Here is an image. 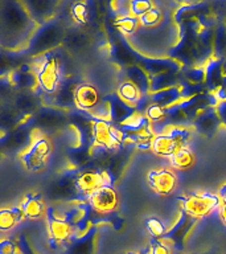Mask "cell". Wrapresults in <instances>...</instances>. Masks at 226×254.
Segmentation results:
<instances>
[{
	"label": "cell",
	"instance_id": "26",
	"mask_svg": "<svg viewBox=\"0 0 226 254\" xmlns=\"http://www.w3.org/2000/svg\"><path fill=\"white\" fill-rule=\"evenodd\" d=\"M25 217L21 206H13V208H4L0 210V229L9 230L15 228L21 220Z\"/></svg>",
	"mask_w": 226,
	"mask_h": 254
},
{
	"label": "cell",
	"instance_id": "20",
	"mask_svg": "<svg viewBox=\"0 0 226 254\" xmlns=\"http://www.w3.org/2000/svg\"><path fill=\"white\" fill-rule=\"evenodd\" d=\"M75 85L70 79H63L62 85L55 95L51 97V106L61 107V109H69L75 106L74 103V90Z\"/></svg>",
	"mask_w": 226,
	"mask_h": 254
},
{
	"label": "cell",
	"instance_id": "32",
	"mask_svg": "<svg viewBox=\"0 0 226 254\" xmlns=\"http://www.w3.org/2000/svg\"><path fill=\"white\" fill-rule=\"evenodd\" d=\"M139 21H140V27L143 28H156L162 25L166 20H164V13L162 9L155 7L143 16H140Z\"/></svg>",
	"mask_w": 226,
	"mask_h": 254
},
{
	"label": "cell",
	"instance_id": "22",
	"mask_svg": "<svg viewBox=\"0 0 226 254\" xmlns=\"http://www.w3.org/2000/svg\"><path fill=\"white\" fill-rule=\"evenodd\" d=\"M126 78L134 82L140 89L144 97L150 95V74L138 64H130L126 66Z\"/></svg>",
	"mask_w": 226,
	"mask_h": 254
},
{
	"label": "cell",
	"instance_id": "45",
	"mask_svg": "<svg viewBox=\"0 0 226 254\" xmlns=\"http://www.w3.org/2000/svg\"><path fill=\"white\" fill-rule=\"evenodd\" d=\"M225 24H226V21H225Z\"/></svg>",
	"mask_w": 226,
	"mask_h": 254
},
{
	"label": "cell",
	"instance_id": "18",
	"mask_svg": "<svg viewBox=\"0 0 226 254\" xmlns=\"http://www.w3.org/2000/svg\"><path fill=\"white\" fill-rule=\"evenodd\" d=\"M106 98L109 101V105H110V121L116 126L123 125L135 113H138L136 109L124 102L118 94H111Z\"/></svg>",
	"mask_w": 226,
	"mask_h": 254
},
{
	"label": "cell",
	"instance_id": "15",
	"mask_svg": "<svg viewBox=\"0 0 226 254\" xmlns=\"http://www.w3.org/2000/svg\"><path fill=\"white\" fill-rule=\"evenodd\" d=\"M12 86L21 91H35L39 89V81L33 65H21L8 75Z\"/></svg>",
	"mask_w": 226,
	"mask_h": 254
},
{
	"label": "cell",
	"instance_id": "19",
	"mask_svg": "<svg viewBox=\"0 0 226 254\" xmlns=\"http://www.w3.org/2000/svg\"><path fill=\"white\" fill-rule=\"evenodd\" d=\"M181 83V71H167V73H162V74L150 75V94L166 90L170 87L180 86Z\"/></svg>",
	"mask_w": 226,
	"mask_h": 254
},
{
	"label": "cell",
	"instance_id": "7",
	"mask_svg": "<svg viewBox=\"0 0 226 254\" xmlns=\"http://www.w3.org/2000/svg\"><path fill=\"white\" fill-rule=\"evenodd\" d=\"M45 216H47L48 233L51 241L55 242L56 245H61L66 242L75 233L74 225L67 221L63 216H58L52 209H48Z\"/></svg>",
	"mask_w": 226,
	"mask_h": 254
},
{
	"label": "cell",
	"instance_id": "42",
	"mask_svg": "<svg viewBox=\"0 0 226 254\" xmlns=\"http://www.w3.org/2000/svg\"><path fill=\"white\" fill-rule=\"evenodd\" d=\"M214 94H216V97H217L218 102H220V101H225L226 99V77L224 78V81H222L220 89H218V90L216 91Z\"/></svg>",
	"mask_w": 226,
	"mask_h": 254
},
{
	"label": "cell",
	"instance_id": "13",
	"mask_svg": "<svg viewBox=\"0 0 226 254\" xmlns=\"http://www.w3.org/2000/svg\"><path fill=\"white\" fill-rule=\"evenodd\" d=\"M93 209L98 213H111L118 206V194L111 186L101 187L87 197Z\"/></svg>",
	"mask_w": 226,
	"mask_h": 254
},
{
	"label": "cell",
	"instance_id": "33",
	"mask_svg": "<svg viewBox=\"0 0 226 254\" xmlns=\"http://www.w3.org/2000/svg\"><path fill=\"white\" fill-rule=\"evenodd\" d=\"M144 115L150 119L151 123H163L167 121L168 109L164 106H160V105H156V103H151L150 106L147 107Z\"/></svg>",
	"mask_w": 226,
	"mask_h": 254
},
{
	"label": "cell",
	"instance_id": "16",
	"mask_svg": "<svg viewBox=\"0 0 226 254\" xmlns=\"http://www.w3.org/2000/svg\"><path fill=\"white\" fill-rule=\"evenodd\" d=\"M101 101L102 99L97 87L93 86L91 83H77L74 90V103L75 107H78L79 110L90 113L98 106Z\"/></svg>",
	"mask_w": 226,
	"mask_h": 254
},
{
	"label": "cell",
	"instance_id": "9",
	"mask_svg": "<svg viewBox=\"0 0 226 254\" xmlns=\"http://www.w3.org/2000/svg\"><path fill=\"white\" fill-rule=\"evenodd\" d=\"M196 220L197 218L192 217V216H189V214L182 210L177 221L174 222L173 226L167 232L163 240H166L176 250H181L184 245H185L188 234L190 233V230H192V228L196 224Z\"/></svg>",
	"mask_w": 226,
	"mask_h": 254
},
{
	"label": "cell",
	"instance_id": "17",
	"mask_svg": "<svg viewBox=\"0 0 226 254\" xmlns=\"http://www.w3.org/2000/svg\"><path fill=\"white\" fill-rule=\"evenodd\" d=\"M180 148H185V147H182L177 139L167 130H163L162 132L155 135L151 144V150L154 151V154L162 158H170Z\"/></svg>",
	"mask_w": 226,
	"mask_h": 254
},
{
	"label": "cell",
	"instance_id": "39",
	"mask_svg": "<svg viewBox=\"0 0 226 254\" xmlns=\"http://www.w3.org/2000/svg\"><path fill=\"white\" fill-rule=\"evenodd\" d=\"M218 194H220V197H221V205L218 208V213H220L221 221L226 225V184H224V186L218 190Z\"/></svg>",
	"mask_w": 226,
	"mask_h": 254
},
{
	"label": "cell",
	"instance_id": "43",
	"mask_svg": "<svg viewBox=\"0 0 226 254\" xmlns=\"http://www.w3.org/2000/svg\"><path fill=\"white\" fill-rule=\"evenodd\" d=\"M126 254H151L150 253V246H148L147 249L142 250V252H128V253H126Z\"/></svg>",
	"mask_w": 226,
	"mask_h": 254
},
{
	"label": "cell",
	"instance_id": "21",
	"mask_svg": "<svg viewBox=\"0 0 226 254\" xmlns=\"http://www.w3.org/2000/svg\"><path fill=\"white\" fill-rule=\"evenodd\" d=\"M204 66H205L206 71V89L212 93H216L221 86L224 78H225L224 71H222V61L221 60L210 59Z\"/></svg>",
	"mask_w": 226,
	"mask_h": 254
},
{
	"label": "cell",
	"instance_id": "4",
	"mask_svg": "<svg viewBox=\"0 0 226 254\" xmlns=\"http://www.w3.org/2000/svg\"><path fill=\"white\" fill-rule=\"evenodd\" d=\"M52 154L51 140L37 128L32 130V139L28 147L20 154L24 167L31 172H39L47 166Z\"/></svg>",
	"mask_w": 226,
	"mask_h": 254
},
{
	"label": "cell",
	"instance_id": "5",
	"mask_svg": "<svg viewBox=\"0 0 226 254\" xmlns=\"http://www.w3.org/2000/svg\"><path fill=\"white\" fill-rule=\"evenodd\" d=\"M91 140L94 148L102 150H116L122 146L123 135L116 125L107 121L91 117L90 122Z\"/></svg>",
	"mask_w": 226,
	"mask_h": 254
},
{
	"label": "cell",
	"instance_id": "24",
	"mask_svg": "<svg viewBox=\"0 0 226 254\" xmlns=\"http://www.w3.org/2000/svg\"><path fill=\"white\" fill-rule=\"evenodd\" d=\"M21 209L24 212V216L29 220H37V218L44 217L47 214V208L45 202L39 194H28L21 202Z\"/></svg>",
	"mask_w": 226,
	"mask_h": 254
},
{
	"label": "cell",
	"instance_id": "30",
	"mask_svg": "<svg viewBox=\"0 0 226 254\" xmlns=\"http://www.w3.org/2000/svg\"><path fill=\"white\" fill-rule=\"evenodd\" d=\"M114 24L116 29L124 36H127V37L134 36L139 31V28H140V21H139V19L132 15L116 17Z\"/></svg>",
	"mask_w": 226,
	"mask_h": 254
},
{
	"label": "cell",
	"instance_id": "23",
	"mask_svg": "<svg viewBox=\"0 0 226 254\" xmlns=\"http://www.w3.org/2000/svg\"><path fill=\"white\" fill-rule=\"evenodd\" d=\"M116 94H118L124 102L134 107V109H138L143 99L146 98V97L142 94L140 89H139L134 82L128 81V79H124L123 82L119 83L118 89H116ZM148 97H150V95H148Z\"/></svg>",
	"mask_w": 226,
	"mask_h": 254
},
{
	"label": "cell",
	"instance_id": "37",
	"mask_svg": "<svg viewBox=\"0 0 226 254\" xmlns=\"http://www.w3.org/2000/svg\"><path fill=\"white\" fill-rule=\"evenodd\" d=\"M170 248L172 246L163 238L152 237L150 245L151 254H170Z\"/></svg>",
	"mask_w": 226,
	"mask_h": 254
},
{
	"label": "cell",
	"instance_id": "38",
	"mask_svg": "<svg viewBox=\"0 0 226 254\" xmlns=\"http://www.w3.org/2000/svg\"><path fill=\"white\" fill-rule=\"evenodd\" d=\"M131 1L132 0H113V8L116 17L131 15Z\"/></svg>",
	"mask_w": 226,
	"mask_h": 254
},
{
	"label": "cell",
	"instance_id": "11",
	"mask_svg": "<svg viewBox=\"0 0 226 254\" xmlns=\"http://www.w3.org/2000/svg\"><path fill=\"white\" fill-rule=\"evenodd\" d=\"M192 126L202 136L213 138L224 125H222L221 119L218 117L216 107H209V109H206V110L201 111L200 114H197V117L192 122Z\"/></svg>",
	"mask_w": 226,
	"mask_h": 254
},
{
	"label": "cell",
	"instance_id": "34",
	"mask_svg": "<svg viewBox=\"0 0 226 254\" xmlns=\"http://www.w3.org/2000/svg\"><path fill=\"white\" fill-rule=\"evenodd\" d=\"M89 13H90V11H89L86 3L79 1V0L73 3L70 8L71 19L77 24H86L87 20H89Z\"/></svg>",
	"mask_w": 226,
	"mask_h": 254
},
{
	"label": "cell",
	"instance_id": "2",
	"mask_svg": "<svg viewBox=\"0 0 226 254\" xmlns=\"http://www.w3.org/2000/svg\"><path fill=\"white\" fill-rule=\"evenodd\" d=\"M36 64H32L35 67L39 90L43 95H55L63 82L62 65L58 55L55 51L48 52L45 55L37 56L33 60Z\"/></svg>",
	"mask_w": 226,
	"mask_h": 254
},
{
	"label": "cell",
	"instance_id": "3",
	"mask_svg": "<svg viewBox=\"0 0 226 254\" xmlns=\"http://www.w3.org/2000/svg\"><path fill=\"white\" fill-rule=\"evenodd\" d=\"M63 37H65V29L61 21L52 19L43 25H39L28 45L27 52H29V55L33 57L45 55L48 52L55 51L62 43Z\"/></svg>",
	"mask_w": 226,
	"mask_h": 254
},
{
	"label": "cell",
	"instance_id": "1",
	"mask_svg": "<svg viewBox=\"0 0 226 254\" xmlns=\"http://www.w3.org/2000/svg\"><path fill=\"white\" fill-rule=\"evenodd\" d=\"M39 24L29 15L21 0L0 1V44L11 52L27 51Z\"/></svg>",
	"mask_w": 226,
	"mask_h": 254
},
{
	"label": "cell",
	"instance_id": "6",
	"mask_svg": "<svg viewBox=\"0 0 226 254\" xmlns=\"http://www.w3.org/2000/svg\"><path fill=\"white\" fill-rule=\"evenodd\" d=\"M180 202L185 213L194 218H202L213 213L214 210H218L221 205V197L218 193L198 190L180 197Z\"/></svg>",
	"mask_w": 226,
	"mask_h": 254
},
{
	"label": "cell",
	"instance_id": "10",
	"mask_svg": "<svg viewBox=\"0 0 226 254\" xmlns=\"http://www.w3.org/2000/svg\"><path fill=\"white\" fill-rule=\"evenodd\" d=\"M147 182L152 190L159 194L167 196L174 192L177 187V176L170 168H156L147 176Z\"/></svg>",
	"mask_w": 226,
	"mask_h": 254
},
{
	"label": "cell",
	"instance_id": "40",
	"mask_svg": "<svg viewBox=\"0 0 226 254\" xmlns=\"http://www.w3.org/2000/svg\"><path fill=\"white\" fill-rule=\"evenodd\" d=\"M17 253V246L13 241L4 238L0 242V254H16Z\"/></svg>",
	"mask_w": 226,
	"mask_h": 254
},
{
	"label": "cell",
	"instance_id": "35",
	"mask_svg": "<svg viewBox=\"0 0 226 254\" xmlns=\"http://www.w3.org/2000/svg\"><path fill=\"white\" fill-rule=\"evenodd\" d=\"M146 226L151 236L155 238H163L167 234L168 229L164 225V222L162 220H159L158 217H150L146 220Z\"/></svg>",
	"mask_w": 226,
	"mask_h": 254
},
{
	"label": "cell",
	"instance_id": "44",
	"mask_svg": "<svg viewBox=\"0 0 226 254\" xmlns=\"http://www.w3.org/2000/svg\"><path fill=\"white\" fill-rule=\"evenodd\" d=\"M222 61V71H224V75L226 77V59L221 60Z\"/></svg>",
	"mask_w": 226,
	"mask_h": 254
},
{
	"label": "cell",
	"instance_id": "36",
	"mask_svg": "<svg viewBox=\"0 0 226 254\" xmlns=\"http://www.w3.org/2000/svg\"><path fill=\"white\" fill-rule=\"evenodd\" d=\"M155 8V4L152 0H132L131 1V15L135 17H140L148 11Z\"/></svg>",
	"mask_w": 226,
	"mask_h": 254
},
{
	"label": "cell",
	"instance_id": "29",
	"mask_svg": "<svg viewBox=\"0 0 226 254\" xmlns=\"http://www.w3.org/2000/svg\"><path fill=\"white\" fill-rule=\"evenodd\" d=\"M213 59L224 60L226 59V24H220L213 37Z\"/></svg>",
	"mask_w": 226,
	"mask_h": 254
},
{
	"label": "cell",
	"instance_id": "31",
	"mask_svg": "<svg viewBox=\"0 0 226 254\" xmlns=\"http://www.w3.org/2000/svg\"><path fill=\"white\" fill-rule=\"evenodd\" d=\"M170 159V164L176 170H188L194 164V155L188 147L176 151Z\"/></svg>",
	"mask_w": 226,
	"mask_h": 254
},
{
	"label": "cell",
	"instance_id": "27",
	"mask_svg": "<svg viewBox=\"0 0 226 254\" xmlns=\"http://www.w3.org/2000/svg\"><path fill=\"white\" fill-rule=\"evenodd\" d=\"M15 109L19 111L21 115H29L39 107V102L35 94H32L31 91H21L15 97L13 101Z\"/></svg>",
	"mask_w": 226,
	"mask_h": 254
},
{
	"label": "cell",
	"instance_id": "25",
	"mask_svg": "<svg viewBox=\"0 0 226 254\" xmlns=\"http://www.w3.org/2000/svg\"><path fill=\"white\" fill-rule=\"evenodd\" d=\"M150 101L151 103H156V105L164 106L167 109L173 106V105H177L181 101H184V98H182L181 85L180 86L170 87V89L158 91V93H152V94H150Z\"/></svg>",
	"mask_w": 226,
	"mask_h": 254
},
{
	"label": "cell",
	"instance_id": "12",
	"mask_svg": "<svg viewBox=\"0 0 226 254\" xmlns=\"http://www.w3.org/2000/svg\"><path fill=\"white\" fill-rule=\"evenodd\" d=\"M21 3L36 23L43 25L49 20L55 19L59 0H21Z\"/></svg>",
	"mask_w": 226,
	"mask_h": 254
},
{
	"label": "cell",
	"instance_id": "41",
	"mask_svg": "<svg viewBox=\"0 0 226 254\" xmlns=\"http://www.w3.org/2000/svg\"><path fill=\"white\" fill-rule=\"evenodd\" d=\"M216 110L218 113V117L221 119L222 125L226 127V99L225 101H220L216 106Z\"/></svg>",
	"mask_w": 226,
	"mask_h": 254
},
{
	"label": "cell",
	"instance_id": "28",
	"mask_svg": "<svg viewBox=\"0 0 226 254\" xmlns=\"http://www.w3.org/2000/svg\"><path fill=\"white\" fill-rule=\"evenodd\" d=\"M182 79L192 85H205L206 71L204 65H190L181 69Z\"/></svg>",
	"mask_w": 226,
	"mask_h": 254
},
{
	"label": "cell",
	"instance_id": "14",
	"mask_svg": "<svg viewBox=\"0 0 226 254\" xmlns=\"http://www.w3.org/2000/svg\"><path fill=\"white\" fill-rule=\"evenodd\" d=\"M136 64L140 65L150 75L162 74L167 71H181L182 69L177 60L166 59V57H147V56L138 55Z\"/></svg>",
	"mask_w": 226,
	"mask_h": 254
},
{
	"label": "cell",
	"instance_id": "8",
	"mask_svg": "<svg viewBox=\"0 0 226 254\" xmlns=\"http://www.w3.org/2000/svg\"><path fill=\"white\" fill-rule=\"evenodd\" d=\"M105 186H111V179L106 171H86L74 180L75 190L85 197H89L93 192Z\"/></svg>",
	"mask_w": 226,
	"mask_h": 254
}]
</instances>
